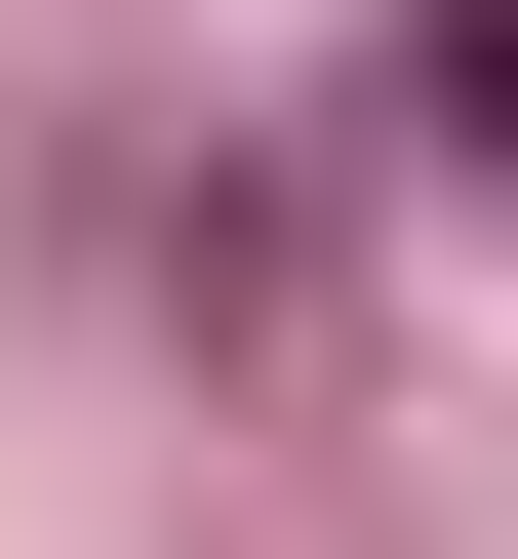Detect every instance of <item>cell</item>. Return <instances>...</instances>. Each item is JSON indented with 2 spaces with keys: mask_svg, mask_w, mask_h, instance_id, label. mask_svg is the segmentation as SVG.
<instances>
[{
  "mask_svg": "<svg viewBox=\"0 0 518 559\" xmlns=\"http://www.w3.org/2000/svg\"><path fill=\"white\" fill-rule=\"evenodd\" d=\"M399 120H438V160H518V0H438V40H399Z\"/></svg>",
  "mask_w": 518,
  "mask_h": 559,
  "instance_id": "cell-1",
  "label": "cell"
}]
</instances>
